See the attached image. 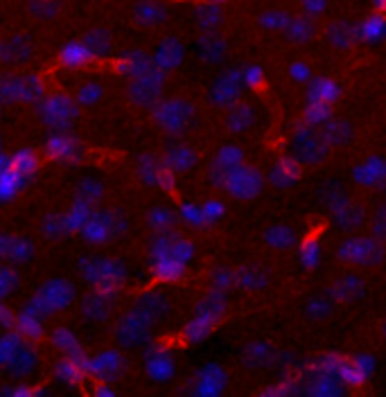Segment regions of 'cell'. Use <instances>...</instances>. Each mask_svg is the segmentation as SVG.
<instances>
[{"mask_svg":"<svg viewBox=\"0 0 386 397\" xmlns=\"http://www.w3.org/2000/svg\"><path fill=\"white\" fill-rule=\"evenodd\" d=\"M314 391L318 393V395H332V393H341L343 391V386L341 383L335 379H325V377H318L316 381H314Z\"/></svg>","mask_w":386,"mask_h":397,"instance_id":"cell-52","label":"cell"},{"mask_svg":"<svg viewBox=\"0 0 386 397\" xmlns=\"http://www.w3.org/2000/svg\"><path fill=\"white\" fill-rule=\"evenodd\" d=\"M375 332H377V339L386 346V316H382V319L377 321V327H375Z\"/></svg>","mask_w":386,"mask_h":397,"instance_id":"cell-54","label":"cell"},{"mask_svg":"<svg viewBox=\"0 0 386 397\" xmlns=\"http://www.w3.org/2000/svg\"><path fill=\"white\" fill-rule=\"evenodd\" d=\"M46 154L57 163H77L84 149L68 131H55L46 142Z\"/></svg>","mask_w":386,"mask_h":397,"instance_id":"cell-14","label":"cell"},{"mask_svg":"<svg viewBox=\"0 0 386 397\" xmlns=\"http://www.w3.org/2000/svg\"><path fill=\"white\" fill-rule=\"evenodd\" d=\"M9 163H11V158H9V156H5L3 152H0V171L7 169V167H9Z\"/></svg>","mask_w":386,"mask_h":397,"instance_id":"cell-55","label":"cell"},{"mask_svg":"<svg viewBox=\"0 0 386 397\" xmlns=\"http://www.w3.org/2000/svg\"><path fill=\"white\" fill-rule=\"evenodd\" d=\"M154 319L138 305L131 307L115 325V343L120 348H138L150 341Z\"/></svg>","mask_w":386,"mask_h":397,"instance_id":"cell-7","label":"cell"},{"mask_svg":"<svg viewBox=\"0 0 386 397\" xmlns=\"http://www.w3.org/2000/svg\"><path fill=\"white\" fill-rule=\"evenodd\" d=\"M165 174V163L156 161L152 156H145L138 161V176L147 185H161V179Z\"/></svg>","mask_w":386,"mask_h":397,"instance_id":"cell-34","label":"cell"},{"mask_svg":"<svg viewBox=\"0 0 386 397\" xmlns=\"http://www.w3.org/2000/svg\"><path fill=\"white\" fill-rule=\"evenodd\" d=\"M355 181L364 188H377L386 181V161L382 156H368L355 167Z\"/></svg>","mask_w":386,"mask_h":397,"instance_id":"cell-17","label":"cell"},{"mask_svg":"<svg viewBox=\"0 0 386 397\" xmlns=\"http://www.w3.org/2000/svg\"><path fill=\"white\" fill-rule=\"evenodd\" d=\"M0 366H3V364H0Z\"/></svg>","mask_w":386,"mask_h":397,"instance_id":"cell-58","label":"cell"},{"mask_svg":"<svg viewBox=\"0 0 386 397\" xmlns=\"http://www.w3.org/2000/svg\"><path fill=\"white\" fill-rule=\"evenodd\" d=\"M370 235H375L377 240L386 242V206H382L370 221Z\"/></svg>","mask_w":386,"mask_h":397,"instance_id":"cell-51","label":"cell"},{"mask_svg":"<svg viewBox=\"0 0 386 397\" xmlns=\"http://www.w3.org/2000/svg\"><path fill=\"white\" fill-rule=\"evenodd\" d=\"M0 61H5V46L0 43Z\"/></svg>","mask_w":386,"mask_h":397,"instance_id":"cell-57","label":"cell"},{"mask_svg":"<svg viewBox=\"0 0 386 397\" xmlns=\"http://www.w3.org/2000/svg\"><path fill=\"white\" fill-rule=\"evenodd\" d=\"M174 213H172L169 208H154L150 213V226L156 231V233H167L172 231V226H174Z\"/></svg>","mask_w":386,"mask_h":397,"instance_id":"cell-43","label":"cell"},{"mask_svg":"<svg viewBox=\"0 0 386 397\" xmlns=\"http://www.w3.org/2000/svg\"><path fill=\"white\" fill-rule=\"evenodd\" d=\"M9 167H14L19 174H23V176H32L34 171L38 169V158H36V154L34 152H30V149H21L19 154H14L11 156V163H9Z\"/></svg>","mask_w":386,"mask_h":397,"instance_id":"cell-40","label":"cell"},{"mask_svg":"<svg viewBox=\"0 0 386 397\" xmlns=\"http://www.w3.org/2000/svg\"><path fill=\"white\" fill-rule=\"evenodd\" d=\"M73 300H75V289L71 287V282H66L59 277V280L46 282L41 287V291H38L30 302L46 316V314H52V312L66 309Z\"/></svg>","mask_w":386,"mask_h":397,"instance_id":"cell-11","label":"cell"},{"mask_svg":"<svg viewBox=\"0 0 386 397\" xmlns=\"http://www.w3.org/2000/svg\"><path fill=\"white\" fill-rule=\"evenodd\" d=\"M145 370L152 381H169L172 375H174V361H172V354L158 346H152L147 350V356H145Z\"/></svg>","mask_w":386,"mask_h":397,"instance_id":"cell-16","label":"cell"},{"mask_svg":"<svg viewBox=\"0 0 386 397\" xmlns=\"http://www.w3.org/2000/svg\"><path fill=\"white\" fill-rule=\"evenodd\" d=\"M192 117H194L192 102L181 97L161 100L152 107V120L165 134H181V131L192 125Z\"/></svg>","mask_w":386,"mask_h":397,"instance_id":"cell-4","label":"cell"},{"mask_svg":"<svg viewBox=\"0 0 386 397\" xmlns=\"http://www.w3.org/2000/svg\"><path fill=\"white\" fill-rule=\"evenodd\" d=\"M14 323H16V314L11 312L3 300H0V325H3V327H11Z\"/></svg>","mask_w":386,"mask_h":397,"instance_id":"cell-53","label":"cell"},{"mask_svg":"<svg viewBox=\"0 0 386 397\" xmlns=\"http://www.w3.org/2000/svg\"><path fill=\"white\" fill-rule=\"evenodd\" d=\"M32 258V244L25 237L0 235V260L5 262H28Z\"/></svg>","mask_w":386,"mask_h":397,"instance_id":"cell-22","label":"cell"},{"mask_svg":"<svg viewBox=\"0 0 386 397\" xmlns=\"http://www.w3.org/2000/svg\"><path fill=\"white\" fill-rule=\"evenodd\" d=\"M125 368V359L122 354L115 350H104L98 352L95 356H88L84 361V370L86 375L95 377L98 381H113Z\"/></svg>","mask_w":386,"mask_h":397,"instance_id":"cell-13","label":"cell"},{"mask_svg":"<svg viewBox=\"0 0 386 397\" xmlns=\"http://www.w3.org/2000/svg\"><path fill=\"white\" fill-rule=\"evenodd\" d=\"M339 258H341V262L348 264V267L370 269V267H375V264L382 262V258H384V242L377 240L375 235L348 237V240L339 246Z\"/></svg>","mask_w":386,"mask_h":397,"instance_id":"cell-3","label":"cell"},{"mask_svg":"<svg viewBox=\"0 0 386 397\" xmlns=\"http://www.w3.org/2000/svg\"><path fill=\"white\" fill-rule=\"evenodd\" d=\"M30 57H32V48H30V43L25 41L23 36L11 38V41L5 46V61H11V63H25Z\"/></svg>","mask_w":386,"mask_h":397,"instance_id":"cell-41","label":"cell"},{"mask_svg":"<svg viewBox=\"0 0 386 397\" xmlns=\"http://www.w3.org/2000/svg\"><path fill=\"white\" fill-rule=\"evenodd\" d=\"M136 21L142 25H158L165 21V7H161L154 0H145L136 7Z\"/></svg>","mask_w":386,"mask_h":397,"instance_id":"cell-38","label":"cell"},{"mask_svg":"<svg viewBox=\"0 0 386 397\" xmlns=\"http://www.w3.org/2000/svg\"><path fill=\"white\" fill-rule=\"evenodd\" d=\"M28 183V176L19 174L14 167H7L0 171V201H11Z\"/></svg>","mask_w":386,"mask_h":397,"instance_id":"cell-30","label":"cell"},{"mask_svg":"<svg viewBox=\"0 0 386 397\" xmlns=\"http://www.w3.org/2000/svg\"><path fill=\"white\" fill-rule=\"evenodd\" d=\"M102 95H104V88H102V84H98V82H88V84H84L82 88L77 90V104H82V107H93V104H98L100 100H102Z\"/></svg>","mask_w":386,"mask_h":397,"instance_id":"cell-45","label":"cell"},{"mask_svg":"<svg viewBox=\"0 0 386 397\" xmlns=\"http://www.w3.org/2000/svg\"><path fill=\"white\" fill-rule=\"evenodd\" d=\"M84 43H86V48L90 50L93 59H95V57H104L106 52H109V48H111L109 36H106L104 32H90V34L86 36Z\"/></svg>","mask_w":386,"mask_h":397,"instance_id":"cell-47","label":"cell"},{"mask_svg":"<svg viewBox=\"0 0 386 397\" xmlns=\"http://www.w3.org/2000/svg\"><path fill=\"white\" fill-rule=\"evenodd\" d=\"M287 36L291 43H308L310 38L314 36V25L310 18H296L289 23L287 28Z\"/></svg>","mask_w":386,"mask_h":397,"instance_id":"cell-42","label":"cell"},{"mask_svg":"<svg viewBox=\"0 0 386 397\" xmlns=\"http://www.w3.org/2000/svg\"><path fill=\"white\" fill-rule=\"evenodd\" d=\"M332 309H335V302L328 300V298H312L308 302V314L312 316V319L321 321V319H328V316L332 314Z\"/></svg>","mask_w":386,"mask_h":397,"instance_id":"cell-48","label":"cell"},{"mask_svg":"<svg viewBox=\"0 0 386 397\" xmlns=\"http://www.w3.org/2000/svg\"><path fill=\"white\" fill-rule=\"evenodd\" d=\"M242 163H244L242 147H237V144H224V147L215 154V158H212V171H215L217 179L221 181L224 174H229L231 169H235Z\"/></svg>","mask_w":386,"mask_h":397,"instance_id":"cell-27","label":"cell"},{"mask_svg":"<svg viewBox=\"0 0 386 397\" xmlns=\"http://www.w3.org/2000/svg\"><path fill=\"white\" fill-rule=\"evenodd\" d=\"M183 61V46L177 41V38H165L163 43H158V48L152 55V63L154 68H158L161 73H172L177 70Z\"/></svg>","mask_w":386,"mask_h":397,"instance_id":"cell-18","label":"cell"},{"mask_svg":"<svg viewBox=\"0 0 386 397\" xmlns=\"http://www.w3.org/2000/svg\"><path fill=\"white\" fill-rule=\"evenodd\" d=\"M337 221H339V226L345 228V231H357V228H362L364 226V221H366V213L359 206L355 203H348L345 208L337 210Z\"/></svg>","mask_w":386,"mask_h":397,"instance_id":"cell-36","label":"cell"},{"mask_svg":"<svg viewBox=\"0 0 386 397\" xmlns=\"http://www.w3.org/2000/svg\"><path fill=\"white\" fill-rule=\"evenodd\" d=\"M308 5H310V11H316L323 7V0H308Z\"/></svg>","mask_w":386,"mask_h":397,"instance_id":"cell-56","label":"cell"},{"mask_svg":"<svg viewBox=\"0 0 386 397\" xmlns=\"http://www.w3.org/2000/svg\"><path fill=\"white\" fill-rule=\"evenodd\" d=\"M163 163L167 169H172L177 174V171H188L197 165V152L188 144H172V147L165 152Z\"/></svg>","mask_w":386,"mask_h":397,"instance_id":"cell-26","label":"cell"},{"mask_svg":"<svg viewBox=\"0 0 386 397\" xmlns=\"http://www.w3.org/2000/svg\"><path fill=\"white\" fill-rule=\"evenodd\" d=\"M38 115L48 129L68 131L79 117V104L66 92H55L38 102Z\"/></svg>","mask_w":386,"mask_h":397,"instance_id":"cell-5","label":"cell"},{"mask_svg":"<svg viewBox=\"0 0 386 397\" xmlns=\"http://www.w3.org/2000/svg\"><path fill=\"white\" fill-rule=\"evenodd\" d=\"M52 346H55L63 356H71V359H75L79 364H84L88 359V356L84 354V350H82V346H79L77 337L66 327H59L57 332L52 334Z\"/></svg>","mask_w":386,"mask_h":397,"instance_id":"cell-28","label":"cell"},{"mask_svg":"<svg viewBox=\"0 0 386 397\" xmlns=\"http://www.w3.org/2000/svg\"><path fill=\"white\" fill-rule=\"evenodd\" d=\"M332 147L318 127H301L289 138V158L303 167H314L330 156Z\"/></svg>","mask_w":386,"mask_h":397,"instance_id":"cell-2","label":"cell"},{"mask_svg":"<svg viewBox=\"0 0 386 397\" xmlns=\"http://www.w3.org/2000/svg\"><path fill=\"white\" fill-rule=\"evenodd\" d=\"M163 88H165V73L158 68H152L140 77H134L129 84V100L131 104L142 109H152L154 104L163 100Z\"/></svg>","mask_w":386,"mask_h":397,"instance_id":"cell-9","label":"cell"},{"mask_svg":"<svg viewBox=\"0 0 386 397\" xmlns=\"http://www.w3.org/2000/svg\"><path fill=\"white\" fill-rule=\"evenodd\" d=\"M16 332L25 339V341H34L43 334V314L38 312L32 302H28L19 316H16Z\"/></svg>","mask_w":386,"mask_h":397,"instance_id":"cell-23","label":"cell"},{"mask_svg":"<svg viewBox=\"0 0 386 397\" xmlns=\"http://www.w3.org/2000/svg\"><path fill=\"white\" fill-rule=\"evenodd\" d=\"M199 55H202L208 63H219L226 55V46L215 34H206L202 41H199Z\"/></svg>","mask_w":386,"mask_h":397,"instance_id":"cell-35","label":"cell"},{"mask_svg":"<svg viewBox=\"0 0 386 397\" xmlns=\"http://www.w3.org/2000/svg\"><path fill=\"white\" fill-rule=\"evenodd\" d=\"M192 258V244L183 237L167 233H156L152 242V267L154 275L163 282H172L183 275L185 264Z\"/></svg>","mask_w":386,"mask_h":397,"instance_id":"cell-1","label":"cell"},{"mask_svg":"<svg viewBox=\"0 0 386 397\" xmlns=\"http://www.w3.org/2000/svg\"><path fill=\"white\" fill-rule=\"evenodd\" d=\"M102 192H104L102 183L95 181V179H86V181H82L77 185V198L79 201H84V203H90V206L95 201H100Z\"/></svg>","mask_w":386,"mask_h":397,"instance_id":"cell-44","label":"cell"},{"mask_svg":"<svg viewBox=\"0 0 386 397\" xmlns=\"http://www.w3.org/2000/svg\"><path fill=\"white\" fill-rule=\"evenodd\" d=\"M90 215H93V206H90V203H84V201H79V198H75V203L71 206L68 213L61 215L66 233H71V231H75V233L82 231L84 223L88 221Z\"/></svg>","mask_w":386,"mask_h":397,"instance_id":"cell-31","label":"cell"},{"mask_svg":"<svg viewBox=\"0 0 386 397\" xmlns=\"http://www.w3.org/2000/svg\"><path fill=\"white\" fill-rule=\"evenodd\" d=\"M93 59L90 50L86 48V43H66L59 52V63L63 65V68H82V65H86L88 61Z\"/></svg>","mask_w":386,"mask_h":397,"instance_id":"cell-29","label":"cell"},{"mask_svg":"<svg viewBox=\"0 0 386 397\" xmlns=\"http://www.w3.org/2000/svg\"><path fill=\"white\" fill-rule=\"evenodd\" d=\"M125 228H127V221L115 213H93L79 233L84 235V240L93 244H106Z\"/></svg>","mask_w":386,"mask_h":397,"instance_id":"cell-12","label":"cell"},{"mask_svg":"<svg viewBox=\"0 0 386 397\" xmlns=\"http://www.w3.org/2000/svg\"><path fill=\"white\" fill-rule=\"evenodd\" d=\"M219 185L233 198H237V201H251V198H256V196L262 194L264 174L258 167L242 163V165H237L235 169H231L229 174H224Z\"/></svg>","mask_w":386,"mask_h":397,"instance_id":"cell-6","label":"cell"},{"mask_svg":"<svg viewBox=\"0 0 386 397\" xmlns=\"http://www.w3.org/2000/svg\"><path fill=\"white\" fill-rule=\"evenodd\" d=\"M244 86H246V75L242 70H235V68L224 70L215 79V84L210 86L208 100L219 109H229L235 102H239V97H242V92H244Z\"/></svg>","mask_w":386,"mask_h":397,"instance_id":"cell-10","label":"cell"},{"mask_svg":"<svg viewBox=\"0 0 386 397\" xmlns=\"http://www.w3.org/2000/svg\"><path fill=\"white\" fill-rule=\"evenodd\" d=\"M36 364H38V356L34 354V350L28 346V341H21L19 346H16V350L11 352L7 359L3 361V366L9 370L11 375H30L32 370L36 368Z\"/></svg>","mask_w":386,"mask_h":397,"instance_id":"cell-21","label":"cell"},{"mask_svg":"<svg viewBox=\"0 0 386 397\" xmlns=\"http://www.w3.org/2000/svg\"><path fill=\"white\" fill-rule=\"evenodd\" d=\"M19 280L21 277H19V271L14 267H7V264L0 267V300H5L11 291L16 289Z\"/></svg>","mask_w":386,"mask_h":397,"instance_id":"cell-46","label":"cell"},{"mask_svg":"<svg viewBox=\"0 0 386 397\" xmlns=\"http://www.w3.org/2000/svg\"><path fill=\"white\" fill-rule=\"evenodd\" d=\"M118 294H113V291H102V289H95V294L88 296L84 300V305H82V312L86 319L90 321H95V323H102L106 316H109L111 312V302L115 300Z\"/></svg>","mask_w":386,"mask_h":397,"instance_id":"cell-25","label":"cell"},{"mask_svg":"<svg viewBox=\"0 0 386 397\" xmlns=\"http://www.w3.org/2000/svg\"><path fill=\"white\" fill-rule=\"evenodd\" d=\"M262 242L267 248L278 250V253H285V250H291L298 242V233L294 226L289 223H276V226H269L262 235Z\"/></svg>","mask_w":386,"mask_h":397,"instance_id":"cell-20","label":"cell"},{"mask_svg":"<svg viewBox=\"0 0 386 397\" xmlns=\"http://www.w3.org/2000/svg\"><path fill=\"white\" fill-rule=\"evenodd\" d=\"M253 122H256V111H253V107L249 102H235L233 107L226 109V117H224V125L226 129L231 131V134H246V131L253 127Z\"/></svg>","mask_w":386,"mask_h":397,"instance_id":"cell-19","label":"cell"},{"mask_svg":"<svg viewBox=\"0 0 386 397\" xmlns=\"http://www.w3.org/2000/svg\"><path fill=\"white\" fill-rule=\"evenodd\" d=\"M328 41L332 48H337V50H345L350 43H353V32L348 28H332L330 30V36H328Z\"/></svg>","mask_w":386,"mask_h":397,"instance_id":"cell-49","label":"cell"},{"mask_svg":"<svg viewBox=\"0 0 386 397\" xmlns=\"http://www.w3.org/2000/svg\"><path fill=\"white\" fill-rule=\"evenodd\" d=\"M0 102H23V77L7 75L0 77Z\"/></svg>","mask_w":386,"mask_h":397,"instance_id":"cell-37","label":"cell"},{"mask_svg":"<svg viewBox=\"0 0 386 397\" xmlns=\"http://www.w3.org/2000/svg\"><path fill=\"white\" fill-rule=\"evenodd\" d=\"M233 282L242 291L256 294V291H262L271 285V271L269 267H264L260 262H251V264H244V267H239L233 273Z\"/></svg>","mask_w":386,"mask_h":397,"instance_id":"cell-15","label":"cell"},{"mask_svg":"<svg viewBox=\"0 0 386 397\" xmlns=\"http://www.w3.org/2000/svg\"><path fill=\"white\" fill-rule=\"evenodd\" d=\"M41 231H43L46 237H59V235H63L66 228H63V219H61V215L50 213V215L43 219V223H41Z\"/></svg>","mask_w":386,"mask_h":397,"instance_id":"cell-50","label":"cell"},{"mask_svg":"<svg viewBox=\"0 0 386 397\" xmlns=\"http://www.w3.org/2000/svg\"><path fill=\"white\" fill-rule=\"evenodd\" d=\"M154 68V63H152V57H147V55H142V52H131L129 57H125L122 61L118 63V70L122 73V75H127V77H140V75H145V73H150Z\"/></svg>","mask_w":386,"mask_h":397,"instance_id":"cell-32","label":"cell"},{"mask_svg":"<svg viewBox=\"0 0 386 397\" xmlns=\"http://www.w3.org/2000/svg\"><path fill=\"white\" fill-rule=\"evenodd\" d=\"M55 373H57V379L63 381V383H68V386H77V383H82V379L86 377L84 364L71 359V356H63V359L57 364Z\"/></svg>","mask_w":386,"mask_h":397,"instance_id":"cell-33","label":"cell"},{"mask_svg":"<svg viewBox=\"0 0 386 397\" xmlns=\"http://www.w3.org/2000/svg\"><path fill=\"white\" fill-rule=\"evenodd\" d=\"M321 129V134L325 138V142L330 144L332 149L335 147H345L348 142H353L355 138V127L353 122L343 120V117H335V120H328Z\"/></svg>","mask_w":386,"mask_h":397,"instance_id":"cell-24","label":"cell"},{"mask_svg":"<svg viewBox=\"0 0 386 397\" xmlns=\"http://www.w3.org/2000/svg\"><path fill=\"white\" fill-rule=\"evenodd\" d=\"M82 275L95 289L118 294V289L125 282V267L109 258H86L82 262Z\"/></svg>","mask_w":386,"mask_h":397,"instance_id":"cell-8","label":"cell"},{"mask_svg":"<svg viewBox=\"0 0 386 397\" xmlns=\"http://www.w3.org/2000/svg\"><path fill=\"white\" fill-rule=\"evenodd\" d=\"M136 305L142 309V312H147L154 321H158L161 319V316H165L167 314V298L165 296H161V294H145Z\"/></svg>","mask_w":386,"mask_h":397,"instance_id":"cell-39","label":"cell"}]
</instances>
